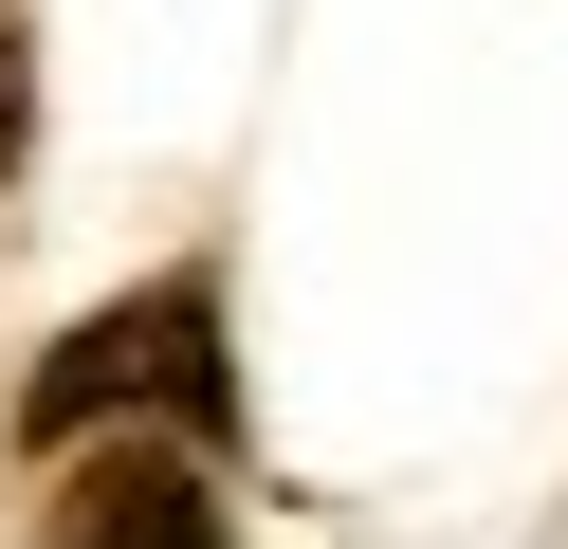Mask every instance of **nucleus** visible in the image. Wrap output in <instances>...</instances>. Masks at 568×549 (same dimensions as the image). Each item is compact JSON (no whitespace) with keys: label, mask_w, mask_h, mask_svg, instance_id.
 Returning a JSON list of instances; mask_svg holds the SVG:
<instances>
[{"label":"nucleus","mask_w":568,"mask_h":549,"mask_svg":"<svg viewBox=\"0 0 568 549\" xmlns=\"http://www.w3.org/2000/svg\"><path fill=\"white\" fill-rule=\"evenodd\" d=\"M239 421V366H221V275H148L111 293V312L55 329V366L19 385V439L38 458H74V439H221Z\"/></svg>","instance_id":"f257e3e1"},{"label":"nucleus","mask_w":568,"mask_h":549,"mask_svg":"<svg viewBox=\"0 0 568 549\" xmlns=\"http://www.w3.org/2000/svg\"><path fill=\"white\" fill-rule=\"evenodd\" d=\"M19 146H38V0H0V183H19Z\"/></svg>","instance_id":"7ed1b4c3"},{"label":"nucleus","mask_w":568,"mask_h":549,"mask_svg":"<svg viewBox=\"0 0 568 549\" xmlns=\"http://www.w3.org/2000/svg\"><path fill=\"white\" fill-rule=\"evenodd\" d=\"M38 549H239V495H221V439H74L38 458Z\"/></svg>","instance_id":"f03ea898"}]
</instances>
